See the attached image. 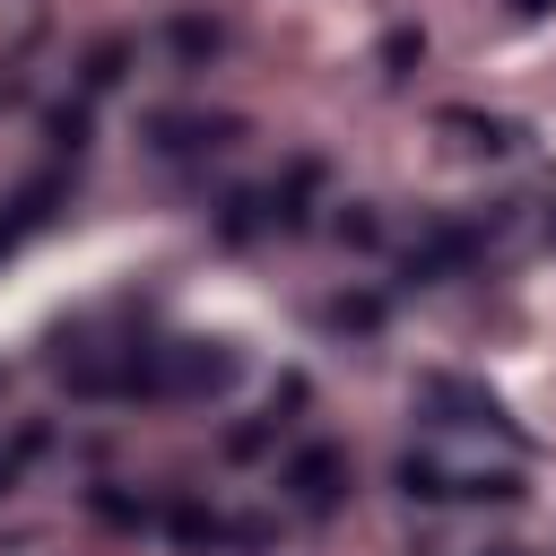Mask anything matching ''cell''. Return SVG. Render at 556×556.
Masks as SVG:
<instances>
[{"label":"cell","mask_w":556,"mask_h":556,"mask_svg":"<svg viewBox=\"0 0 556 556\" xmlns=\"http://www.w3.org/2000/svg\"><path fill=\"white\" fill-rule=\"evenodd\" d=\"M182 547H269V521H243V513H217V504H174V521H165Z\"/></svg>","instance_id":"cell-4"},{"label":"cell","mask_w":556,"mask_h":556,"mask_svg":"<svg viewBox=\"0 0 556 556\" xmlns=\"http://www.w3.org/2000/svg\"><path fill=\"white\" fill-rule=\"evenodd\" d=\"M374 321H382V304H374V295H356V304L339 295V304H330V330H374Z\"/></svg>","instance_id":"cell-5"},{"label":"cell","mask_w":556,"mask_h":556,"mask_svg":"<svg viewBox=\"0 0 556 556\" xmlns=\"http://www.w3.org/2000/svg\"><path fill=\"white\" fill-rule=\"evenodd\" d=\"M0 486H9V460H0Z\"/></svg>","instance_id":"cell-6"},{"label":"cell","mask_w":556,"mask_h":556,"mask_svg":"<svg viewBox=\"0 0 556 556\" xmlns=\"http://www.w3.org/2000/svg\"><path fill=\"white\" fill-rule=\"evenodd\" d=\"M339 495H348V452H330V443H304L295 460H287V504L295 513H339Z\"/></svg>","instance_id":"cell-3"},{"label":"cell","mask_w":556,"mask_h":556,"mask_svg":"<svg viewBox=\"0 0 556 556\" xmlns=\"http://www.w3.org/2000/svg\"><path fill=\"white\" fill-rule=\"evenodd\" d=\"M400 486L426 495V504H504V495H521V452L469 460L452 443H408L400 452Z\"/></svg>","instance_id":"cell-1"},{"label":"cell","mask_w":556,"mask_h":556,"mask_svg":"<svg viewBox=\"0 0 556 556\" xmlns=\"http://www.w3.org/2000/svg\"><path fill=\"white\" fill-rule=\"evenodd\" d=\"M235 382V356L217 339H165V348H139V391L148 400H208Z\"/></svg>","instance_id":"cell-2"}]
</instances>
